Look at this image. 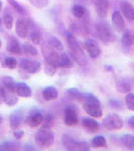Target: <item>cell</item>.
Listing matches in <instances>:
<instances>
[{
	"instance_id": "cell-17",
	"label": "cell",
	"mask_w": 134,
	"mask_h": 151,
	"mask_svg": "<svg viewBox=\"0 0 134 151\" xmlns=\"http://www.w3.org/2000/svg\"><path fill=\"white\" fill-rule=\"evenodd\" d=\"M7 50L13 55H21L22 53V48L19 43V41L14 37L13 35L9 36L8 42H7Z\"/></svg>"
},
{
	"instance_id": "cell-39",
	"label": "cell",
	"mask_w": 134,
	"mask_h": 151,
	"mask_svg": "<svg viewBox=\"0 0 134 151\" xmlns=\"http://www.w3.org/2000/svg\"><path fill=\"white\" fill-rule=\"evenodd\" d=\"M68 93L71 94V95H72V96L76 97V98H78V97H81V96H82L81 92H80L79 90H77V89H69V90H68Z\"/></svg>"
},
{
	"instance_id": "cell-12",
	"label": "cell",
	"mask_w": 134,
	"mask_h": 151,
	"mask_svg": "<svg viewBox=\"0 0 134 151\" xmlns=\"http://www.w3.org/2000/svg\"><path fill=\"white\" fill-rule=\"evenodd\" d=\"M95 9L100 18L104 19L108 16L110 4L108 0H96L95 2Z\"/></svg>"
},
{
	"instance_id": "cell-4",
	"label": "cell",
	"mask_w": 134,
	"mask_h": 151,
	"mask_svg": "<svg viewBox=\"0 0 134 151\" xmlns=\"http://www.w3.org/2000/svg\"><path fill=\"white\" fill-rule=\"evenodd\" d=\"M96 32L98 37L102 42H104L105 45H109V43L113 42L115 40V35H114L113 31L110 28L109 24L105 22V21H99L96 23Z\"/></svg>"
},
{
	"instance_id": "cell-16",
	"label": "cell",
	"mask_w": 134,
	"mask_h": 151,
	"mask_svg": "<svg viewBox=\"0 0 134 151\" xmlns=\"http://www.w3.org/2000/svg\"><path fill=\"white\" fill-rule=\"evenodd\" d=\"M82 125L89 132H97L100 129V124L97 120H95L94 117H83Z\"/></svg>"
},
{
	"instance_id": "cell-34",
	"label": "cell",
	"mask_w": 134,
	"mask_h": 151,
	"mask_svg": "<svg viewBox=\"0 0 134 151\" xmlns=\"http://www.w3.org/2000/svg\"><path fill=\"white\" fill-rule=\"evenodd\" d=\"M125 104L128 110L134 111V94L133 93H127L125 97Z\"/></svg>"
},
{
	"instance_id": "cell-40",
	"label": "cell",
	"mask_w": 134,
	"mask_h": 151,
	"mask_svg": "<svg viewBox=\"0 0 134 151\" xmlns=\"http://www.w3.org/2000/svg\"><path fill=\"white\" fill-rule=\"evenodd\" d=\"M128 125L132 129H134V115H132L128 119Z\"/></svg>"
},
{
	"instance_id": "cell-32",
	"label": "cell",
	"mask_w": 134,
	"mask_h": 151,
	"mask_svg": "<svg viewBox=\"0 0 134 151\" xmlns=\"http://www.w3.org/2000/svg\"><path fill=\"white\" fill-rule=\"evenodd\" d=\"M72 12H73V14H74L75 17L82 18L83 16L85 15V13H86V9H85V7H83L82 5L76 4V5H74V7L72 8Z\"/></svg>"
},
{
	"instance_id": "cell-26",
	"label": "cell",
	"mask_w": 134,
	"mask_h": 151,
	"mask_svg": "<svg viewBox=\"0 0 134 151\" xmlns=\"http://www.w3.org/2000/svg\"><path fill=\"white\" fill-rule=\"evenodd\" d=\"M92 146L95 148H101V147H107V141L105 137L102 135L95 136L92 139Z\"/></svg>"
},
{
	"instance_id": "cell-30",
	"label": "cell",
	"mask_w": 134,
	"mask_h": 151,
	"mask_svg": "<svg viewBox=\"0 0 134 151\" xmlns=\"http://www.w3.org/2000/svg\"><path fill=\"white\" fill-rule=\"evenodd\" d=\"M21 48H22V52L26 53V55H37V50L33 47L32 45L28 42H25L21 45Z\"/></svg>"
},
{
	"instance_id": "cell-41",
	"label": "cell",
	"mask_w": 134,
	"mask_h": 151,
	"mask_svg": "<svg viewBox=\"0 0 134 151\" xmlns=\"http://www.w3.org/2000/svg\"><path fill=\"white\" fill-rule=\"evenodd\" d=\"M1 9H2V2H1V0H0V11H1Z\"/></svg>"
},
{
	"instance_id": "cell-44",
	"label": "cell",
	"mask_w": 134,
	"mask_h": 151,
	"mask_svg": "<svg viewBox=\"0 0 134 151\" xmlns=\"http://www.w3.org/2000/svg\"><path fill=\"white\" fill-rule=\"evenodd\" d=\"M1 45H2V42H1V40H0V47H1Z\"/></svg>"
},
{
	"instance_id": "cell-29",
	"label": "cell",
	"mask_w": 134,
	"mask_h": 151,
	"mask_svg": "<svg viewBox=\"0 0 134 151\" xmlns=\"http://www.w3.org/2000/svg\"><path fill=\"white\" fill-rule=\"evenodd\" d=\"M47 42L50 45H52L53 48H55L57 50H64V47H63V43L61 42V40L58 38L55 37V36H50Z\"/></svg>"
},
{
	"instance_id": "cell-22",
	"label": "cell",
	"mask_w": 134,
	"mask_h": 151,
	"mask_svg": "<svg viewBox=\"0 0 134 151\" xmlns=\"http://www.w3.org/2000/svg\"><path fill=\"white\" fill-rule=\"evenodd\" d=\"M121 42L125 47H132V45H134V31L124 30L122 37H121Z\"/></svg>"
},
{
	"instance_id": "cell-7",
	"label": "cell",
	"mask_w": 134,
	"mask_h": 151,
	"mask_svg": "<svg viewBox=\"0 0 134 151\" xmlns=\"http://www.w3.org/2000/svg\"><path fill=\"white\" fill-rule=\"evenodd\" d=\"M41 53H43L47 64L53 65L58 68L60 55L58 53V50H55V48H53L52 45H50L48 42H45L41 45Z\"/></svg>"
},
{
	"instance_id": "cell-3",
	"label": "cell",
	"mask_w": 134,
	"mask_h": 151,
	"mask_svg": "<svg viewBox=\"0 0 134 151\" xmlns=\"http://www.w3.org/2000/svg\"><path fill=\"white\" fill-rule=\"evenodd\" d=\"M84 110L88 115L94 118H100L102 116V108L99 99L93 95H87L84 102Z\"/></svg>"
},
{
	"instance_id": "cell-6",
	"label": "cell",
	"mask_w": 134,
	"mask_h": 151,
	"mask_svg": "<svg viewBox=\"0 0 134 151\" xmlns=\"http://www.w3.org/2000/svg\"><path fill=\"white\" fill-rule=\"evenodd\" d=\"M124 125L123 120L118 114L116 113H110L108 114L102 121V126L109 131H115L122 129Z\"/></svg>"
},
{
	"instance_id": "cell-28",
	"label": "cell",
	"mask_w": 134,
	"mask_h": 151,
	"mask_svg": "<svg viewBox=\"0 0 134 151\" xmlns=\"http://www.w3.org/2000/svg\"><path fill=\"white\" fill-rule=\"evenodd\" d=\"M29 37H30V40L33 45H40L43 36H41V32L40 30L33 29V30L30 31V33H29Z\"/></svg>"
},
{
	"instance_id": "cell-11",
	"label": "cell",
	"mask_w": 134,
	"mask_h": 151,
	"mask_svg": "<svg viewBox=\"0 0 134 151\" xmlns=\"http://www.w3.org/2000/svg\"><path fill=\"white\" fill-rule=\"evenodd\" d=\"M111 22L112 26L118 32H123L125 30V21L122 16V14L119 11H114L112 13V17H111Z\"/></svg>"
},
{
	"instance_id": "cell-19",
	"label": "cell",
	"mask_w": 134,
	"mask_h": 151,
	"mask_svg": "<svg viewBox=\"0 0 134 151\" xmlns=\"http://www.w3.org/2000/svg\"><path fill=\"white\" fill-rule=\"evenodd\" d=\"M22 112L20 110H15L13 113H11L10 117H9V124L12 129H17L20 126L21 122H22Z\"/></svg>"
},
{
	"instance_id": "cell-9",
	"label": "cell",
	"mask_w": 134,
	"mask_h": 151,
	"mask_svg": "<svg viewBox=\"0 0 134 151\" xmlns=\"http://www.w3.org/2000/svg\"><path fill=\"white\" fill-rule=\"evenodd\" d=\"M21 70H23L24 72L28 73V74H36L38 70H40V63L37 60H31L28 58H22L19 63Z\"/></svg>"
},
{
	"instance_id": "cell-42",
	"label": "cell",
	"mask_w": 134,
	"mask_h": 151,
	"mask_svg": "<svg viewBox=\"0 0 134 151\" xmlns=\"http://www.w3.org/2000/svg\"><path fill=\"white\" fill-rule=\"evenodd\" d=\"M1 24H2V20H1V18H0V26H1Z\"/></svg>"
},
{
	"instance_id": "cell-31",
	"label": "cell",
	"mask_w": 134,
	"mask_h": 151,
	"mask_svg": "<svg viewBox=\"0 0 134 151\" xmlns=\"http://www.w3.org/2000/svg\"><path fill=\"white\" fill-rule=\"evenodd\" d=\"M116 88L120 93H129L131 91V86L125 81H119L116 83Z\"/></svg>"
},
{
	"instance_id": "cell-24",
	"label": "cell",
	"mask_w": 134,
	"mask_h": 151,
	"mask_svg": "<svg viewBox=\"0 0 134 151\" xmlns=\"http://www.w3.org/2000/svg\"><path fill=\"white\" fill-rule=\"evenodd\" d=\"M2 21H3L4 26H5L7 29H11L13 27V16H12V14L9 12L8 9H5V11H4Z\"/></svg>"
},
{
	"instance_id": "cell-10",
	"label": "cell",
	"mask_w": 134,
	"mask_h": 151,
	"mask_svg": "<svg viewBox=\"0 0 134 151\" xmlns=\"http://www.w3.org/2000/svg\"><path fill=\"white\" fill-rule=\"evenodd\" d=\"M0 95H1V98L4 101V103L9 107H13L18 102L17 94L15 91H11V90L1 87L0 88Z\"/></svg>"
},
{
	"instance_id": "cell-33",
	"label": "cell",
	"mask_w": 134,
	"mask_h": 151,
	"mask_svg": "<svg viewBox=\"0 0 134 151\" xmlns=\"http://www.w3.org/2000/svg\"><path fill=\"white\" fill-rule=\"evenodd\" d=\"M7 2H8V3L12 6V8H13L16 12H18L19 14H26L25 8H24L22 5H20L16 0H7Z\"/></svg>"
},
{
	"instance_id": "cell-15",
	"label": "cell",
	"mask_w": 134,
	"mask_h": 151,
	"mask_svg": "<svg viewBox=\"0 0 134 151\" xmlns=\"http://www.w3.org/2000/svg\"><path fill=\"white\" fill-rule=\"evenodd\" d=\"M43 119H45V117H43L41 112L33 111L32 113H30L28 115V117L26 118V120H25V122H26V124H27L28 126L35 128V127L40 126V124L43 122Z\"/></svg>"
},
{
	"instance_id": "cell-25",
	"label": "cell",
	"mask_w": 134,
	"mask_h": 151,
	"mask_svg": "<svg viewBox=\"0 0 134 151\" xmlns=\"http://www.w3.org/2000/svg\"><path fill=\"white\" fill-rule=\"evenodd\" d=\"M2 87L5 88V89L11 90V91H15L16 82L14 81L11 77H4L3 79H2Z\"/></svg>"
},
{
	"instance_id": "cell-13",
	"label": "cell",
	"mask_w": 134,
	"mask_h": 151,
	"mask_svg": "<svg viewBox=\"0 0 134 151\" xmlns=\"http://www.w3.org/2000/svg\"><path fill=\"white\" fill-rule=\"evenodd\" d=\"M85 48L91 58H96L101 55V48L94 40H88L85 41Z\"/></svg>"
},
{
	"instance_id": "cell-38",
	"label": "cell",
	"mask_w": 134,
	"mask_h": 151,
	"mask_svg": "<svg viewBox=\"0 0 134 151\" xmlns=\"http://www.w3.org/2000/svg\"><path fill=\"white\" fill-rule=\"evenodd\" d=\"M24 135V132L22 130H19V129H13V136L15 139H21Z\"/></svg>"
},
{
	"instance_id": "cell-20",
	"label": "cell",
	"mask_w": 134,
	"mask_h": 151,
	"mask_svg": "<svg viewBox=\"0 0 134 151\" xmlns=\"http://www.w3.org/2000/svg\"><path fill=\"white\" fill-rule=\"evenodd\" d=\"M41 95H43V98L45 101H53V100H55L58 98V92L55 87L48 86L43 90Z\"/></svg>"
},
{
	"instance_id": "cell-43",
	"label": "cell",
	"mask_w": 134,
	"mask_h": 151,
	"mask_svg": "<svg viewBox=\"0 0 134 151\" xmlns=\"http://www.w3.org/2000/svg\"><path fill=\"white\" fill-rule=\"evenodd\" d=\"M1 123H2V118L0 117V124H1Z\"/></svg>"
},
{
	"instance_id": "cell-5",
	"label": "cell",
	"mask_w": 134,
	"mask_h": 151,
	"mask_svg": "<svg viewBox=\"0 0 134 151\" xmlns=\"http://www.w3.org/2000/svg\"><path fill=\"white\" fill-rule=\"evenodd\" d=\"M63 145L67 150L71 151H88L90 150V145L85 141H78L69 135L63 136Z\"/></svg>"
},
{
	"instance_id": "cell-35",
	"label": "cell",
	"mask_w": 134,
	"mask_h": 151,
	"mask_svg": "<svg viewBox=\"0 0 134 151\" xmlns=\"http://www.w3.org/2000/svg\"><path fill=\"white\" fill-rule=\"evenodd\" d=\"M4 65L9 70H14L17 65V60L12 57H7L4 58Z\"/></svg>"
},
{
	"instance_id": "cell-18",
	"label": "cell",
	"mask_w": 134,
	"mask_h": 151,
	"mask_svg": "<svg viewBox=\"0 0 134 151\" xmlns=\"http://www.w3.org/2000/svg\"><path fill=\"white\" fill-rule=\"evenodd\" d=\"M121 10H122L124 17L128 21H130V22L134 21V6L130 2L123 1L121 3Z\"/></svg>"
},
{
	"instance_id": "cell-27",
	"label": "cell",
	"mask_w": 134,
	"mask_h": 151,
	"mask_svg": "<svg viewBox=\"0 0 134 151\" xmlns=\"http://www.w3.org/2000/svg\"><path fill=\"white\" fill-rule=\"evenodd\" d=\"M58 67H63V68H71V67H73L72 60H71L70 57L67 55V53H63L62 55H60Z\"/></svg>"
},
{
	"instance_id": "cell-21",
	"label": "cell",
	"mask_w": 134,
	"mask_h": 151,
	"mask_svg": "<svg viewBox=\"0 0 134 151\" xmlns=\"http://www.w3.org/2000/svg\"><path fill=\"white\" fill-rule=\"evenodd\" d=\"M16 94L19 97H22V98H29L31 96V89L29 88L27 84L23 82L16 83Z\"/></svg>"
},
{
	"instance_id": "cell-1",
	"label": "cell",
	"mask_w": 134,
	"mask_h": 151,
	"mask_svg": "<svg viewBox=\"0 0 134 151\" xmlns=\"http://www.w3.org/2000/svg\"><path fill=\"white\" fill-rule=\"evenodd\" d=\"M67 42H68V47H69L70 50V55L72 57L73 60L80 65H85L87 64V58L86 55H85L84 50H82L80 45L78 43V41L76 40L74 35L72 33H67Z\"/></svg>"
},
{
	"instance_id": "cell-37",
	"label": "cell",
	"mask_w": 134,
	"mask_h": 151,
	"mask_svg": "<svg viewBox=\"0 0 134 151\" xmlns=\"http://www.w3.org/2000/svg\"><path fill=\"white\" fill-rule=\"evenodd\" d=\"M57 70H58V67H55V65H50V64H47L45 63V74L48 76H50V77H52L57 73Z\"/></svg>"
},
{
	"instance_id": "cell-23",
	"label": "cell",
	"mask_w": 134,
	"mask_h": 151,
	"mask_svg": "<svg viewBox=\"0 0 134 151\" xmlns=\"http://www.w3.org/2000/svg\"><path fill=\"white\" fill-rule=\"evenodd\" d=\"M120 142L124 147L128 148V149H134V136L132 134H123L120 136Z\"/></svg>"
},
{
	"instance_id": "cell-8",
	"label": "cell",
	"mask_w": 134,
	"mask_h": 151,
	"mask_svg": "<svg viewBox=\"0 0 134 151\" xmlns=\"http://www.w3.org/2000/svg\"><path fill=\"white\" fill-rule=\"evenodd\" d=\"M79 117H78V110L75 106L69 105L65 108L64 112V122L67 126H75L78 124Z\"/></svg>"
},
{
	"instance_id": "cell-14",
	"label": "cell",
	"mask_w": 134,
	"mask_h": 151,
	"mask_svg": "<svg viewBox=\"0 0 134 151\" xmlns=\"http://www.w3.org/2000/svg\"><path fill=\"white\" fill-rule=\"evenodd\" d=\"M29 22L24 18H19L15 23V32L19 37L25 38L28 35Z\"/></svg>"
},
{
	"instance_id": "cell-2",
	"label": "cell",
	"mask_w": 134,
	"mask_h": 151,
	"mask_svg": "<svg viewBox=\"0 0 134 151\" xmlns=\"http://www.w3.org/2000/svg\"><path fill=\"white\" fill-rule=\"evenodd\" d=\"M35 142L40 148H50L55 142V134L50 127H41L35 134Z\"/></svg>"
},
{
	"instance_id": "cell-36",
	"label": "cell",
	"mask_w": 134,
	"mask_h": 151,
	"mask_svg": "<svg viewBox=\"0 0 134 151\" xmlns=\"http://www.w3.org/2000/svg\"><path fill=\"white\" fill-rule=\"evenodd\" d=\"M28 1L36 8H45L50 4V0H28Z\"/></svg>"
}]
</instances>
